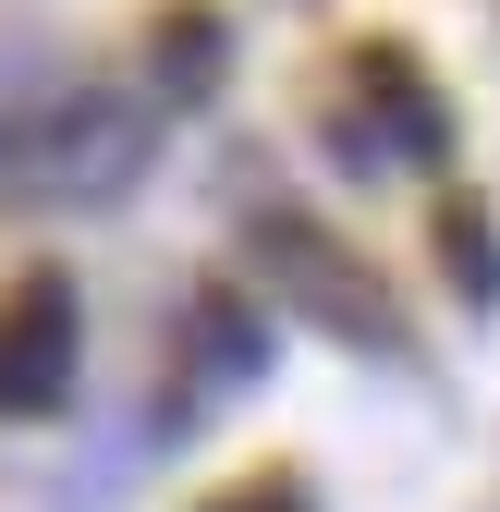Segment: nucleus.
<instances>
[{
	"instance_id": "1",
	"label": "nucleus",
	"mask_w": 500,
	"mask_h": 512,
	"mask_svg": "<svg viewBox=\"0 0 500 512\" xmlns=\"http://www.w3.org/2000/svg\"><path fill=\"white\" fill-rule=\"evenodd\" d=\"M159 159V110L86 86V74H25L0 86V196L25 208H110Z\"/></svg>"
},
{
	"instance_id": "2",
	"label": "nucleus",
	"mask_w": 500,
	"mask_h": 512,
	"mask_svg": "<svg viewBox=\"0 0 500 512\" xmlns=\"http://www.w3.org/2000/svg\"><path fill=\"white\" fill-rule=\"evenodd\" d=\"M318 122H330V159L354 183H391V171H440L452 159V98L440 74L403 49V37H354L318 86Z\"/></svg>"
},
{
	"instance_id": "3",
	"label": "nucleus",
	"mask_w": 500,
	"mask_h": 512,
	"mask_svg": "<svg viewBox=\"0 0 500 512\" xmlns=\"http://www.w3.org/2000/svg\"><path fill=\"white\" fill-rule=\"evenodd\" d=\"M244 269H257V293L293 305L305 330H330V342H354V354H403V305H391V281L366 269L330 220H305V208H281V196L244 208Z\"/></svg>"
},
{
	"instance_id": "4",
	"label": "nucleus",
	"mask_w": 500,
	"mask_h": 512,
	"mask_svg": "<svg viewBox=\"0 0 500 512\" xmlns=\"http://www.w3.org/2000/svg\"><path fill=\"white\" fill-rule=\"evenodd\" d=\"M74 366H86V305H74V269H25L0 293V415L37 427L74 403Z\"/></svg>"
},
{
	"instance_id": "5",
	"label": "nucleus",
	"mask_w": 500,
	"mask_h": 512,
	"mask_svg": "<svg viewBox=\"0 0 500 512\" xmlns=\"http://www.w3.org/2000/svg\"><path fill=\"white\" fill-rule=\"evenodd\" d=\"M208 86H220V13H196V0H183V13L159 25V110L208 98Z\"/></svg>"
},
{
	"instance_id": "6",
	"label": "nucleus",
	"mask_w": 500,
	"mask_h": 512,
	"mask_svg": "<svg viewBox=\"0 0 500 512\" xmlns=\"http://www.w3.org/2000/svg\"><path fill=\"white\" fill-rule=\"evenodd\" d=\"M440 269L464 281V305H500V220H488L476 196L440 208Z\"/></svg>"
},
{
	"instance_id": "7",
	"label": "nucleus",
	"mask_w": 500,
	"mask_h": 512,
	"mask_svg": "<svg viewBox=\"0 0 500 512\" xmlns=\"http://www.w3.org/2000/svg\"><path fill=\"white\" fill-rule=\"evenodd\" d=\"M196 512H318V488H305L293 464H257V476H232V488H208Z\"/></svg>"
}]
</instances>
